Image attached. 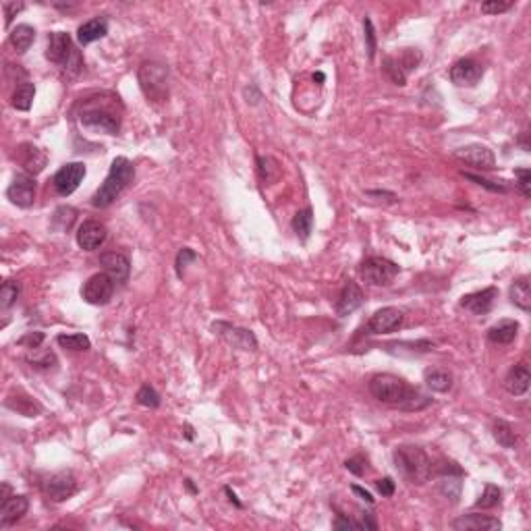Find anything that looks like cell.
Here are the masks:
<instances>
[{"label":"cell","instance_id":"6da1fadb","mask_svg":"<svg viewBox=\"0 0 531 531\" xmlns=\"http://www.w3.org/2000/svg\"><path fill=\"white\" fill-rule=\"evenodd\" d=\"M367 386L378 403L401 411H421L432 403L428 395H423L419 388L411 386L407 380L395 373H375L371 375Z\"/></svg>","mask_w":531,"mask_h":531},{"label":"cell","instance_id":"7a4b0ae2","mask_svg":"<svg viewBox=\"0 0 531 531\" xmlns=\"http://www.w3.org/2000/svg\"><path fill=\"white\" fill-rule=\"evenodd\" d=\"M393 459H395V467L397 471L415 486H421L425 482H430V478L434 476V463L428 457V452L419 446L413 444H401L395 448L393 452Z\"/></svg>","mask_w":531,"mask_h":531},{"label":"cell","instance_id":"3957f363","mask_svg":"<svg viewBox=\"0 0 531 531\" xmlns=\"http://www.w3.org/2000/svg\"><path fill=\"white\" fill-rule=\"evenodd\" d=\"M133 177H135L133 162L129 158H125V156L114 158L112 164H110V171H108V175L104 179V183L98 187V191L92 197V206L94 208H108V206H112L119 199V195L129 187Z\"/></svg>","mask_w":531,"mask_h":531},{"label":"cell","instance_id":"277c9868","mask_svg":"<svg viewBox=\"0 0 531 531\" xmlns=\"http://www.w3.org/2000/svg\"><path fill=\"white\" fill-rule=\"evenodd\" d=\"M137 82L143 96L151 102H166L171 94V69L158 60H145L137 69Z\"/></svg>","mask_w":531,"mask_h":531},{"label":"cell","instance_id":"5b68a950","mask_svg":"<svg viewBox=\"0 0 531 531\" xmlns=\"http://www.w3.org/2000/svg\"><path fill=\"white\" fill-rule=\"evenodd\" d=\"M399 272H401L399 264H395L393 260L380 258V256L365 258L359 266L361 278L371 286H388L399 276Z\"/></svg>","mask_w":531,"mask_h":531},{"label":"cell","instance_id":"8992f818","mask_svg":"<svg viewBox=\"0 0 531 531\" xmlns=\"http://www.w3.org/2000/svg\"><path fill=\"white\" fill-rule=\"evenodd\" d=\"M79 121L86 129L102 131L108 135H116L121 129V119L108 106H86L79 114Z\"/></svg>","mask_w":531,"mask_h":531},{"label":"cell","instance_id":"52a82bcc","mask_svg":"<svg viewBox=\"0 0 531 531\" xmlns=\"http://www.w3.org/2000/svg\"><path fill=\"white\" fill-rule=\"evenodd\" d=\"M214 334H218L226 345H231L241 351H256L258 349V338L251 330L235 326L231 322H214L212 324Z\"/></svg>","mask_w":531,"mask_h":531},{"label":"cell","instance_id":"ba28073f","mask_svg":"<svg viewBox=\"0 0 531 531\" xmlns=\"http://www.w3.org/2000/svg\"><path fill=\"white\" fill-rule=\"evenodd\" d=\"M114 295V280L106 272H98L84 282L82 297L90 306H106Z\"/></svg>","mask_w":531,"mask_h":531},{"label":"cell","instance_id":"9c48e42d","mask_svg":"<svg viewBox=\"0 0 531 531\" xmlns=\"http://www.w3.org/2000/svg\"><path fill=\"white\" fill-rule=\"evenodd\" d=\"M86 164L84 162H69L64 166H60L52 179L54 191L62 197H69L71 193H75L79 189L82 181L86 179Z\"/></svg>","mask_w":531,"mask_h":531},{"label":"cell","instance_id":"30bf717a","mask_svg":"<svg viewBox=\"0 0 531 531\" xmlns=\"http://www.w3.org/2000/svg\"><path fill=\"white\" fill-rule=\"evenodd\" d=\"M36 191H38L36 179L27 173H17L13 177V183L7 189V197L17 208H32L36 201Z\"/></svg>","mask_w":531,"mask_h":531},{"label":"cell","instance_id":"8fae6325","mask_svg":"<svg viewBox=\"0 0 531 531\" xmlns=\"http://www.w3.org/2000/svg\"><path fill=\"white\" fill-rule=\"evenodd\" d=\"M484 77V66L473 58H461L450 66V82L457 88H476Z\"/></svg>","mask_w":531,"mask_h":531},{"label":"cell","instance_id":"7c38bea8","mask_svg":"<svg viewBox=\"0 0 531 531\" xmlns=\"http://www.w3.org/2000/svg\"><path fill=\"white\" fill-rule=\"evenodd\" d=\"M454 158L478 169V171H492L496 166V156L494 151L482 143H473V145H465L454 151Z\"/></svg>","mask_w":531,"mask_h":531},{"label":"cell","instance_id":"4fadbf2b","mask_svg":"<svg viewBox=\"0 0 531 531\" xmlns=\"http://www.w3.org/2000/svg\"><path fill=\"white\" fill-rule=\"evenodd\" d=\"M75 492H77V480H75L73 471H58L44 482V494L54 502H62Z\"/></svg>","mask_w":531,"mask_h":531},{"label":"cell","instance_id":"5bb4252c","mask_svg":"<svg viewBox=\"0 0 531 531\" xmlns=\"http://www.w3.org/2000/svg\"><path fill=\"white\" fill-rule=\"evenodd\" d=\"M108 237V229L98 220H86L77 229V245L84 251H96L104 245Z\"/></svg>","mask_w":531,"mask_h":531},{"label":"cell","instance_id":"9a60e30c","mask_svg":"<svg viewBox=\"0 0 531 531\" xmlns=\"http://www.w3.org/2000/svg\"><path fill=\"white\" fill-rule=\"evenodd\" d=\"M403 320L405 316L399 308H382L369 318L367 330L371 334H388V332H395L403 324Z\"/></svg>","mask_w":531,"mask_h":531},{"label":"cell","instance_id":"2e32d148","mask_svg":"<svg viewBox=\"0 0 531 531\" xmlns=\"http://www.w3.org/2000/svg\"><path fill=\"white\" fill-rule=\"evenodd\" d=\"M498 297V288L496 286H488L484 291H476V293H469V295H463L459 306L476 316H484L492 310L494 301Z\"/></svg>","mask_w":531,"mask_h":531},{"label":"cell","instance_id":"e0dca14e","mask_svg":"<svg viewBox=\"0 0 531 531\" xmlns=\"http://www.w3.org/2000/svg\"><path fill=\"white\" fill-rule=\"evenodd\" d=\"M73 56V40L66 32H52L48 36V46H46V58L54 64H66L69 58Z\"/></svg>","mask_w":531,"mask_h":531},{"label":"cell","instance_id":"ac0fdd59","mask_svg":"<svg viewBox=\"0 0 531 531\" xmlns=\"http://www.w3.org/2000/svg\"><path fill=\"white\" fill-rule=\"evenodd\" d=\"M452 529H459V531H498V529H502V523H500V519L490 517V515L469 513V515H461L459 519H454Z\"/></svg>","mask_w":531,"mask_h":531},{"label":"cell","instance_id":"d6986e66","mask_svg":"<svg viewBox=\"0 0 531 531\" xmlns=\"http://www.w3.org/2000/svg\"><path fill=\"white\" fill-rule=\"evenodd\" d=\"M363 301H365V297H363V291L359 288V284L353 282V280H349V282L345 284V288L341 291V295H338V301H336V316H338V318L351 316L353 312H357V310L363 306Z\"/></svg>","mask_w":531,"mask_h":531},{"label":"cell","instance_id":"ffe728a7","mask_svg":"<svg viewBox=\"0 0 531 531\" xmlns=\"http://www.w3.org/2000/svg\"><path fill=\"white\" fill-rule=\"evenodd\" d=\"M29 510V500L27 496H9L0 502V527H9L13 523H17L19 519H23V515Z\"/></svg>","mask_w":531,"mask_h":531},{"label":"cell","instance_id":"44dd1931","mask_svg":"<svg viewBox=\"0 0 531 531\" xmlns=\"http://www.w3.org/2000/svg\"><path fill=\"white\" fill-rule=\"evenodd\" d=\"M100 264L104 268V272L114 280V282H127L129 274H131V262L127 256L116 254V251H108L100 256Z\"/></svg>","mask_w":531,"mask_h":531},{"label":"cell","instance_id":"7402d4cb","mask_svg":"<svg viewBox=\"0 0 531 531\" xmlns=\"http://www.w3.org/2000/svg\"><path fill=\"white\" fill-rule=\"evenodd\" d=\"M529 384H531V373L525 363L510 367V371L504 378V388L513 397H523L529 391Z\"/></svg>","mask_w":531,"mask_h":531},{"label":"cell","instance_id":"603a6c76","mask_svg":"<svg viewBox=\"0 0 531 531\" xmlns=\"http://www.w3.org/2000/svg\"><path fill=\"white\" fill-rule=\"evenodd\" d=\"M17 156H19V162H21V166L25 169L27 175H38V173H42L44 166H46V154H44L40 147H36V145H32V143L19 145Z\"/></svg>","mask_w":531,"mask_h":531},{"label":"cell","instance_id":"cb8c5ba5","mask_svg":"<svg viewBox=\"0 0 531 531\" xmlns=\"http://www.w3.org/2000/svg\"><path fill=\"white\" fill-rule=\"evenodd\" d=\"M106 34H108V19L106 17H94V19L86 21L84 25H79L77 42L82 46H88L92 42H98V40L106 38Z\"/></svg>","mask_w":531,"mask_h":531},{"label":"cell","instance_id":"d4e9b609","mask_svg":"<svg viewBox=\"0 0 531 531\" xmlns=\"http://www.w3.org/2000/svg\"><path fill=\"white\" fill-rule=\"evenodd\" d=\"M508 297L515 308H519L521 312H529L531 310V284H529V276H519L517 280H513L510 288H508Z\"/></svg>","mask_w":531,"mask_h":531},{"label":"cell","instance_id":"484cf974","mask_svg":"<svg viewBox=\"0 0 531 531\" xmlns=\"http://www.w3.org/2000/svg\"><path fill=\"white\" fill-rule=\"evenodd\" d=\"M519 334V322L515 320H500L488 330V341L494 345H510Z\"/></svg>","mask_w":531,"mask_h":531},{"label":"cell","instance_id":"4316f807","mask_svg":"<svg viewBox=\"0 0 531 531\" xmlns=\"http://www.w3.org/2000/svg\"><path fill=\"white\" fill-rule=\"evenodd\" d=\"M34 40H36V29H34L32 25H27V23H21V25L13 27L11 34H9L11 46H13L19 54L27 52V50L32 48Z\"/></svg>","mask_w":531,"mask_h":531},{"label":"cell","instance_id":"83f0119b","mask_svg":"<svg viewBox=\"0 0 531 531\" xmlns=\"http://www.w3.org/2000/svg\"><path fill=\"white\" fill-rule=\"evenodd\" d=\"M291 226H293L295 235H297L301 241H308L310 235H312V229H314V210H312V208L299 210V212L293 216Z\"/></svg>","mask_w":531,"mask_h":531},{"label":"cell","instance_id":"f1b7e54d","mask_svg":"<svg viewBox=\"0 0 531 531\" xmlns=\"http://www.w3.org/2000/svg\"><path fill=\"white\" fill-rule=\"evenodd\" d=\"M492 436H494V440H496L502 448H508V450L517 448V444H519V438H517V434H515V428H513L508 421H504V419H496V421H494V425H492Z\"/></svg>","mask_w":531,"mask_h":531},{"label":"cell","instance_id":"f546056e","mask_svg":"<svg viewBox=\"0 0 531 531\" xmlns=\"http://www.w3.org/2000/svg\"><path fill=\"white\" fill-rule=\"evenodd\" d=\"M461 476H463V473L450 476L448 467L444 469V476H442L440 482H438V490H440V494H442L446 500H448V498H450V502H457V500H459V496H461Z\"/></svg>","mask_w":531,"mask_h":531},{"label":"cell","instance_id":"4dcf8cb0","mask_svg":"<svg viewBox=\"0 0 531 531\" xmlns=\"http://www.w3.org/2000/svg\"><path fill=\"white\" fill-rule=\"evenodd\" d=\"M34 98H36V86L32 82H23L15 88V92L11 96V104H13V108L27 112L34 104Z\"/></svg>","mask_w":531,"mask_h":531},{"label":"cell","instance_id":"1f68e13d","mask_svg":"<svg viewBox=\"0 0 531 531\" xmlns=\"http://www.w3.org/2000/svg\"><path fill=\"white\" fill-rule=\"evenodd\" d=\"M423 382L434 393H448L452 388V375L442 369H428L423 373Z\"/></svg>","mask_w":531,"mask_h":531},{"label":"cell","instance_id":"d6a6232c","mask_svg":"<svg viewBox=\"0 0 531 531\" xmlns=\"http://www.w3.org/2000/svg\"><path fill=\"white\" fill-rule=\"evenodd\" d=\"M256 164H258V175H260V179H262L264 183H268V185H270V183H276V181L280 179V175H282V169H280L278 160L272 158V156H258Z\"/></svg>","mask_w":531,"mask_h":531},{"label":"cell","instance_id":"836d02e7","mask_svg":"<svg viewBox=\"0 0 531 531\" xmlns=\"http://www.w3.org/2000/svg\"><path fill=\"white\" fill-rule=\"evenodd\" d=\"M384 73H386V77L395 84V86H399V88H403V86H407V71L403 69V64H401V60L397 58V56H393V54H388L386 58H384Z\"/></svg>","mask_w":531,"mask_h":531},{"label":"cell","instance_id":"e575fe53","mask_svg":"<svg viewBox=\"0 0 531 531\" xmlns=\"http://www.w3.org/2000/svg\"><path fill=\"white\" fill-rule=\"evenodd\" d=\"M75 218H77V210L71 208V206H60L52 214V226L58 233H66L73 226Z\"/></svg>","mask_w":531,"mask_h":531},{"label":"cell","instance_id":"d590c367","mask_svg":"<svg viewBox=\"0 0 531 531\" xmlns=\"http://www.w3.org/2000/svg\"><path fill=\"white\" fill-rule=\"evenodd\" d=\"M56 343L69 351H88L92 347V341L86 334H58Z\"/></svg>","mask_w":531,"mask_h":531},{"label":"cell","instance_id":"8d00e7d4","mask_svg":"<svg viewBox=\"0 0 531 531\" xmlns=\"http://www.w3.org/2000/svg\"><path fill=\"white\" fill-rule=\"evenodd\" d=\"M500 500H502V490L494 484H486L484 494L476 502V508H494L500 504Z\"/></svg>","mask_w":531,"mask_h":531},{"label":"cell","instance_id":"74e56055","mask_svg":"<svg viewBox=\"0 0 531 531\" xmlns=\"http://www.w3.org/2000/svg\"><path fill=\"white\" fill-rule=\"evenodd\" d=\"M21 293V284L15 280H7L0 288V310H9L11 306H15V301Z\"/></svg>","mask_w":531,"mask_h":531},{"label":"cell","instance_id":"f35d334b","mask_svg":"<svg viewBox=\"0 0 531 531\" xmlns=\"http://www.w3.org/2000/svg\"><path fill=\"white\" fill-rule=\"evenodd\" d=\"M135 401L141 405V407H147V409H158L160 407V395L151 388L149 384H143L137 395H135Z\"/></svg>","mask_w":531,"mask_h":531},{"label":"cell","instance_id":"ab89813d","mask_svg":"<svg viewBox=\"0 0 531 531\" xmlns=\"http://www.w3.org/2000/svg\"><path fill=\"white\" fill-rule=\"evenodd\" d=\"M197 260V254L191 249V247H183L179 254H177V260H175V270H177V276L179 278H183V274H185V268L191 264V262H195Z\"/></svg>","mask_w":531,"mask_h":531},{"label":"cell","instance_id":"60d3db41","mask_svg":"<svg viewBox=\"0 0 531 531\" xmlns=\"http://www.w3.org/2000/svg\"><path fill=\"white\" fill-rule=\"evenodd\" d=\"M515 177H517V189L521 191V195L525 199H529L531 197V171L529 169H517Z\"/></svg>","mask_w":531,"mask_h":531},{"label":"cell","instance_id":"b9f144b4","mask_svg":"<svg viewBox=\"0 0 531 531\" xmlns=\"http://www.w3.org/2000/svg\"><path fill=\"white\" fill-rule=\"evenodd\" d=\"M27 361H29L34 367H42V369H48V367L56 365V357H54V353H50V351H44V353L40 355V353L34 349V355H29Z\"/></svg>","mask_w":531,"mask_h":531},{"label":"cell","instance_id":"7bdbcfd3","mask_svg":"<svg viewBox=\"0 0 531 531\" xmlns=\"http://www.w3.org/2000/svg\"><path fill=\"white\" fill-rule=\"evenodd\" d=\"M363 32H365V50H367V58L371 60L375 54V32H373V23L369 17H365L363 21Z\"/></svg>","mask_w":531,"mask_h":531},{"label":"cell","instance_id":"ee69618b","mask_svg":"<svg viewBox=\"0 0 531 531\" xmlns=\"http://www.w3.org/2000/svg\"><path fill=\"white\" fill-rule=\"evenodd\" d=\"M365 465H367V459L363 457V454H355V457H351V459L345 461L347 471H351V473L357 476V478H361V476L365 473V469H367Z\"/></svg>","mask_w":531,"mask_h":531},{"label":"cell","instance_id":"f6af8a7d","mask_svg":"<svg viewBox=\"0 0 531 531\" xmlns=\"http://www.w3.org/2000/svg\"><path fill=\"white\" fill-rule=\"evenodd\" d=\"M463 177L469 179V181H473V183L480 185V187H486V189L494 191V193H506V187H504V185L492 183V181H488V179H484V177H478V175H471V173H463Z\"/></svg>","mask_w":531,"mask_h":531},{"label":"cell","instance_id":"bcb514c9","mask_svg":"<svg viewBox=\"0 0 531 531\" xmlns=\"http://www.w3.org/2000/svg\"><path fill=\"white\" fill-rule=\"evenodd\" d=\"M515 7V3H498V0H490V3H484L482 5V13L486 15H500V13H506Z\"/></svg>","mask_w":531,"mask_h":531},{"label":"cell","instance_id":"7dc6e473","mask_svg":"<svg viewBox=\"0 0 531 531\" xmlns=\"http://www.w3.org/2000/svg\"><path fill=\"white\" fill-rule=\"evenodd\" d=\"M42 343H44V332H29L19 341V345H23L27 349H40Z\"/></svg>","mask_w":531,"mask_h":531},{"label":"cell","instance_id":"c3c4849f","mask_svg":"<svg viewBox=\"0 0 531 531\" xmlns=\"http://www.w3.org/2000/svg\"><path fill=\"white\" fill-rule=\"evenodd\" d=\"M332 529H359V523L355 519H349L347 515L338 513L336 519L332 521Z\"/></svg>","mask_w":531,"mask_h":531},{"label":"cell","instance_id":"681fc988","mask_svg":"<svg viewBox=\"0 0 531 531\" xmlns=\"http://www.w3.org/2000/svg\"><path fill=\"white\" fill-rule=\"evenodd\" d=\"M375 488H378V492H380L382 496H393L395 494V482H393V478H382V480H378L375 482Z\"/></svg>","mask_w":531,"mask_h":531},{"label":"cell","instance_id":"f907efd6","mask_svg":"<svg viewBox=\"0 0 531 531\" xmlns=\"http://www.w3.org/2000/svg\"><path fill=\"white\" fill-rule=\"evenodd\" d=\"M5 21H7V25H11L13 23V17H17V13H21L23 9H25V5L23 3H5Z\"/></svg>","mask_w":531,"mask_h":531},{"label":"cell","instance_id":"816d5d0a","mask_svg":"<svg viewBox=\"0 0 531 531\" xmlns=\"http://www.w3.org/2000/svg\"><path fill=\"white\" fill-rule=\"evenodd\" d=\"M351 490H353V494H357L361 500H365L367 504H373V496L367 492V490H363V488H359V486H351Z\"/></svg>","mask_w":531,"mask_h":531},{"label":"cell","instance_id":"f5cc1de1","mask_svg":"<svg viewBox=\"0 0 531 531\" xmlns=\"http://www.w3.org/2000/svg\"><path fill=\"white\" fill-rule=\"evenodd\" d=\"M224 492H226V496H229V500H231V502H233V504H235V506H237V508H241V506H243V504H241V502H239V498H237V494H235V492H233V490H231V488H229V486H226V488H224Z\"/></svg>","mask_w":531,"mask_h":531},{"label":"cell","instance_id":"db71d44e","mask_svg":"<svg viewBox=\"0 0 531 531\" xmlns=\"http://www.w3.org/2000/svg\"><path fill=\"white\" fill-rule=\"evenodd\" d=\"M185 486L189 488V492H193V494H197V488L193 486V482L191 480H185Z\"/></svg>","mask_w":531,"mask_h":531},{"label":"cell","instance_id":"11a10c76","mask_svg":"<svg viewBox=\"0 0 531 531\" xmlns=\"http://www.w3.org/2000/svg\"><path fill=\"white\" fill-rule=\"evenodd\" d=\"M316 79H318V82H324V73H316V75H314V82H316Z\"/></svg>","mask_w":531,"mask_h":531}]
</instances>
